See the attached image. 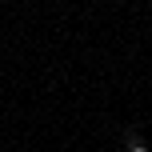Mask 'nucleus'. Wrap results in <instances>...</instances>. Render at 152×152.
I'll return each mask as SVG.
<instances>
[{
	"instance_id": "nucleus-1",
	"label": "nucleus",
	"mask_w": 152,
	"mask_h": 152,
	"mask_svg": "<svg viewBox=\"0 0 152 152\" xmlns=\"http://www.w3.org/2000/svg\"><path fill=\"white\" fill-rule=\"evenodd\" d=\"M128 152H148V144H128Z\"/></svg>"
}]
</instances>
